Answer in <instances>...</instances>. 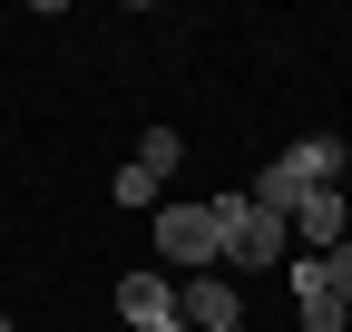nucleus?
I'll list each match as a JSON object with an SVG mask.
<instances>
[{
    "label": "nucleus",
    "mask_w": 352,
    "mask_h": 332,
    "mask_svg": "<svg viewBox=\"0 0 352 332\" xmlns=\"http://www.w3.org/2000/svg\"><path fill=\"white\" fill-rule=\"evenodd\" d=\"M0 332H20V322H10V313H0Z\"/></svg>",
    "instance_id": "nucleus-12"
},
{
    "label": "nucleus",
    "mask_w": 352,
    "mask_h": 332,
    "mask_svg": "<svg viewBox=\"0 0 352 332\" xmlns=\"http://www.w3.org/2000/svg\"><path fill=\"white\" fill-rule=\"evenodd\" d=\"M323 274H333V294H342V303H352V235H342V244H333V254H323Z\"/></svg>",
    "instance_id": "nucleus-10"
},
{
    "label": "nucleus",
    "mask_w": 352,
    "mask_h": 332,
    "mask_svg": "<svg viewBox=\"0 0 352 332\" xmlns=\"http://www.w3.org/2000/svg\"><path fill=\"white\" fill-rule=\"evenodd\" d=\"M176 156H186L176 128H147V137H138V166H147V176H176Z\"/></svg>",
    "instance_id": "nucleus-9"
},
{
    "label": "nucleus",
    "mask_w": 352,
    "mask_h": 332,
    "mask_svg": "<svg viewBox=\"0 0 352 332\" xmlns=\"http://www.w3.org/2000/svg\"><path fill=\"white\" fill-rule=\"evenodd\" d=\"M284 283H294V313H303V332H342V322H352V303L333 294L323 254H294V264H284Z\"/></svg>",
    "instance_id": "nucleus-5"
},
{
    "label": "nucleus",
    "mask_w": 352,
    "mask_h": 332,
    "mask_svg": "<svg viewBox=\"0 0 352 332\" xmlns=\"http://www.w3.org/2000/svg\"><path fill=\"white\" fill-rule=\"evenodd\" d=\"M342 235H352V195H342V186H323V195L294 205V254H333Z\"/></svg>",
    "instance_id": "nucleus-6"
},
{
    "label": "nucleus",
    "mask_w": 352,
    "mask_h": 332,
    "mask_svg": "<svg viewBox=\"0 0 352 332\" xmlns=\"http://www.w3.org/2000/svg\"><path fill=\"white\" fill-rule=\"evenodd\" d=\"M157 264H176V274H215V264H226L206 205H157Z\"/></svg>",
    "instance_id": "nucleus-3"
},
{
    "label": "nucleus",
    "mask_w": 352,
    "mask_h": 332,
    "mask_svg": "<svg viewBox=\"0 0 352 332\" xmlns=\"http://www.w3.org/2000/svg\"><path fill=\"white\" fill-rule=\"evenodd\" d=\"M176 313H186V332H235L245 294H235V274H186L176 283Z\"/></svg>",
    "instance_id": "nucleus-4"
},
{
    "label": "nucleus",
    "mask_w": 352,
    "mask_h": 332,
    "mask_svg": "<svg viewBox=\"0 0 352 332\" xmlns=\"http://www.w3.org/2000/svg\"><path fill=\"white\" fill-rule=\"evenodd\" d=\"M206 215H215L226 264H294V225H284V215H264L245 186H235V195H206Z\"/></svg>",
    "instance_id": "nucleus-2"
},
{
    "label": "nucleus",
    "mask_w": 352,
    "mask_h": 332,
    "mask_svg": "<svg viewBox=\"0 0 352 332\" xmlns=\"http://www.w3.org/2000/svg\"><path fill=\"white\" fill-rule=\"evenodd\" d=\"M157 186H166V176H147L138 156H127L118 176H108V195H118V205H138V215H157Z\"/></svg>",
    "instance_id": "nucleus-8"
},
{
    "label": "nucleus",
    "mask_w": 352,
    "mask_h": 332,
    "mask_svg": "<svg viewBox=\"0 0 352 332\" xmlns=\"http://www.w3.org/2000/svg\"><path fill=\"white\" fill-rule=\"evenodd\" d=\"M323 186H342V137H294V147L264 166L245 195L264 205V215H284V225H294V205H303V195H323Z\"/></svg>",
    "instance_id": "nucleus-1"
},
{
    "label": "nucleus",
    "mask_w": 352,
    "mask_h": 332,
    "mask_svg": "<svg viewBox=\"0 0 352 332\" xmlns=\"http://www.w3.org/2000/svg\"><path fill=\"white\" fill-rule=\"evenodd\" d=\"M118 322H127V332H157V322H176V283H166L157 264L118 274Z\"/></svg>",
    "instance_id": "nucleus-7"
},
{
    "label": "nucleus",
    "mask_w": 352,
    "mask_h": 332,
    "mask_svg": "<svg viewBox=\"0 0 352 332\" xmlns=\"http://www.w3.org/2000/svg\"><path fill=\"white\" fill-rule=\"evenodd\" d=\"M157 332H186V313H176V322H157Z\"/></svg>",
    "instance_id": "nucleus-11"
}]
</instances>
